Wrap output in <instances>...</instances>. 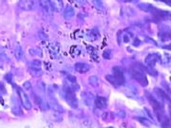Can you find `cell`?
I'll return each instance as SVG.
<instances>
[{
    "instance_id": "obj_23",
    "label": "cell",
    "mask_w": 171,
    "mask_h": 128,
    "mask_svg": "<svg viewBox=\"0 0 171 128\" xmlns=\"http://www.w3.org/2000/svg\"><path fill=\"white\" fill-rule=\"evenodd\" d=\"M68 80L72 84V85H75L76 84V78L72 75H68Z\"/></svg>"
},
{
    "instance_id": "obj_8",
    "label": "cell",
    "mask_w": 171,
    "mask_h": 128,
    "mask_svg": "<svg viewBox=\"0 0 171 128\" xmlns=\"http://www.w3.org/2000/svg\"><path fill=\"white\" fill-rule=\"evenodd\" d=\"M39 5L42 8L43 11L47 15H51L53 13V9L50 5V0H39Z\"/></svg>"
},
{
    "instance_id": "obj_24",
    "label": "cell",
    "mask_w": 171,
    "mask_h": 128,
    "mask_svg": "<svg viewBox=\"0 0 171 128\" xmlns=\"http://www.w3.org/2000/svg\"><path fill=\"white\" fill-rule=\"evenodd\" d=\"M24 86H25L27 89H31V84H30L29 82H26V83L24 84Z\"/></svg>"
},
{
    "instance_id": "obj_4",
    "label": "cell",
    "mask_w": 171,
    "mask_h": 128,
    "mask_svg": "<svg viewBox=\"0 0 171 128\" xmlns=\"http://www.w3.org/2000/svg\"><path fill=\"white\" fill-rule=\"evenodd\" d=\"M113 72V77L115 78L118 85H122L125 84V76H124V72L123 69L120 66H114L112 68Z\"/></svg>"
},
{
    "instance_id": "obj_12",
    "label": "cell",
    "mask_w": 171,
    "mask_h": 128,
    "mask_svg": "<svg viewBox=\"0 0 171 128\" xmlns=\"http://www.w3.org/2000/svg\"><path fill=\"white\" fill-rule=\"evenodd\" d=\"M95 105L99 109H105L107 106V100L105 97H97L95 99Z\"/></svg>"
},
{
    "instance_id": "obj_17",
    "label": "cell",
    "mask_w": 171,
    "mask_h": 128,
    "mask_svg": "<svg viewBox=\"0 0 171 128\" xmlns=\"http://www.w3.org/2000/svg\"><path fill=\"white\" fill-rule=\"evenodd\" d=\"M15 56L17 57V59L20 60L23 56H24V52H23V49L21 48L20 46H17L16 48H15Z\"/></svg>"
},
{
    "instance_id": "obj_6",
    "label": "cell",
    "mask_w": 171,
    "mask_h": 128,
    "mask_svg": "<svg viewBox=\"0 0 171 128\" xmlns=\"http://www.w3.org/2000/svg\"><path fill=\"white\" fill-rule=\"evenodd\" d=\"M31 74L34 77H39L42 75V68H41V62L39 60H34L31 64V68H30Z\"/></svg>"
},
{
    "instance_id": "obj_18",
    "label": "cell",
    "mask_w": 171,
    "mask_h": 128,
    "mask_svg": "<svg viewBox=\"0 0 171 128\" xmlns=\"http://www.w3.org/2000/svg\"><path fill=\"white\" fill-rule=\"evenodd\" d=\"M88 82H89V85H92V86H94V87L98 86V85H99V80H98V78L96 76H91V77H89Z\"/></svg>"
},
{
    "instance_id": "obj_22",
    "label": "cell",
    "mask_w": 171,
    "mask_h": 128,
    "mask_svg": "<svg viewBox=\"0 0 171 128\" xmlns=\"http://www.w3.org/2000/svg\"><path fill=\"white\" fill-rule=\"evenodd\" d=\"M110 52H111L110 50H106V51L104 52V54H103L104 58H107V59H110V57H111V53H110Z\"/></svg>"
},
{
    "instance_id": "obj_11",
    "label": "cell",
    "mask_w": 171,
    "mask_h": 128,
    "mask_svg": "<svg viewBox=\"0 0 171 128\" xmlns=\"http://www.w3.org/2000/svg\"><path fill=\"white\" fill-rule=\"evenodd\" d=\"M50 5H51V7H52L54 11L59 12L64 8L63 0H50Z\"/></svg>"
},
{
    "instance_id": "obj_2",
    "label": "cell",
    "mask_w": 171,
    "mask_h": 128,
    "mask_svg": "<svg viewBox=\"0 0 171 128\" xmlns=\"http://www.w3.org/2000/svg\"><path fill=\"white\" fill-rule=\"evenodd\" d=\"M64 94H65V98L67 100V103L72 108H77L78 102H77V98H76V95H75V91L72 89V87L71 86L65 87V89H64Z\"/></svg>"
},
{
    "instance_id": "obj_5",
    "label": "cell",
    "mask_w": 171,
    "mask_h": 128,
    "mask_svg": "<svg viewBox=\"0 0 171 128\" xmlns=\"http://www.w3.org/2000/svg\"><path fill=\"white\" fill-rule=\"evenodd\" d=\"M147 99H148L150 104L152 105V107H153L154 111L157 113V115H158L159 118H160V116L164 114V109H163L162 104H161L156 99H154L153 97H152L151 95H149V94H147Z\"/></svg>"
},
{
    "instance_id": "obj_19",
    "label": "cell",
    "mask_w": 171,
    "mask_h": 128,
    "mask_svg": "<svg viewBox=\"0 0 171 128\" xmlns=\"http://www.w3.org/2000/svg\"><path fill=\"white\" fill-rule=\"evenodd\" d=\"M106 79H107L112 85H114V86H118V84H117L115 78L113 77V75H107V76H106Z\"/></svg>"
},
{
    "instance_id": "obj_10",
    "label": "cell",
    "mask_w": 171,
    "mask_h": 128,
    "mask_svg": "<svg viewBox=\"0 0 171 128\" xmlns=\"http://www.w3.org/2000/svg\"><path fill=\"white\" fill-rule=\"evenodd\" d=\"M75 70L79 73H87L90 69V66L86 63H76L74 65Z\"/></svg>"
},
{
    "instance_id": "obj_14",
    "label": "cell",
    "mask_w": 171,
    "mask_h": 128,
    "mask_svg": "<svg viewBox=\"0 0 171 128\" xmlns=\"http://www.w3.org/2000/svg\"><path fill=\"white\" fill-rule=\"evenodd\" d=\"M159 60V56L157 54H150V55L146 58V64L149 66H154L155 63Z\"/></svg>"
},
{
    "instance_id": "obj_15",
    "label": "cell",
    "mask_w": 171,
    "mask_h": 128,
    "mask_svg": "<svg viewBox=\"0 0 171 128\" xmlns=\"http://www.w3.org/2000/svg\"><path fill=\"white\" fill-rule=\"evenodd\" d=\"M87 37L88 40L90 41H95V40H97L98 37H99V33L96 30H91L88 31V35H87Z\"/></svg>"
},
{
    "instance_id": "obj_21",
    "label": "cell",
    "mask_w": 171,
    "mask_h": 128,
    "mask_svg": "<svg viewBox=\"0 0 171 128\" xmlns=\"http://www.w3.org/2000/svg\"><path fill=\"white\" fill-rule=\"evenodd\" d=\"M136 120L141 121V122H142L143 124L146 125V126H149V125H150V122H148V121L145 120V119H143V118H136Z\"/></svg>"
},
{
    "instance_id": "obj_3",
    "label": "cell",
    "mask_w": 171,
    "mask_h": 128,
    "mask_svg": "<svg viewBox=\"0 0 171 128\" xmlns=\"http://www.w3.org/2000/svg\"><path fill=\"white\" fill-rule=\"evenodd\" d=\"M17 94L19 96V99L21 101V103L23 105V107L27 110H30L31 108V100L29 99L28 95L24 92L23 89L20 88V87H17Z\"/></svg>"
},
{
    "instance_id": "obj_20",
    "label": "cell",
    "mask_w": 171,
    "mask_h": 128,
    "mask_svg": "<svg viewBox=\"0 0 171 128\" xmlns=\"http://www.w3.org/2000/svg\"><path fill=\"white\" fill-rule=\"evenodd\" d=\"M155 91H156V93H157L160 97H162V98H164V99H167V100H169L168 96L166 95V93L164 92V90H162V89H160V88H155Z\"/></svg>"
},
{
    "instance_id": "obj_1",
    "label": "cell",
    "mask_w": 171,
    "mask_h": 128,
    "mask_svg": "<svg viewBox=\"0 0 171 128\" xmlns=\"http://www.w3.org/2000/svg\"><path fill=\"white\" fill-rule=\"evenodd\" d=\"M144 71H145V68L142 66H141V68H139L137 65H135V67L131 68V75H132V78L137 83H139L141 85L146 86L148 85V81Z\"/></svg>"
},
{
    "instance_id": "obj_16",
    "label": "cell",
    "mask_w": 171,
    "mask_h": 128,
    "mask_svg": "<svg viewBox=\"0 0 171 128\" xmlns=\"http://www.w3.org/2000/svg\"><path fill=\"white\" fill-rule=\"evenodd\" d=\"M92 2H93L94 6L96 7L97 10H99V11H104V3H103V0H92Z\"/></svg>"
},
{
    "instance_id": "obj_13",
    "label": "cell",
    "mask_w": 171,
    "mask_h": 128,
    "mask_svg": "<svg viewBox=\"0 0 171 128\" xmlns=\"http://www.w3.org/2000/svg\"><path fill=\"white\" fill-rule=\"evenodd\" d=\"M74 15H75L74 9L71 8L70 6H68L64 9V17L66 19H71L72 17H74Z\"/></svg>"
},
{
    "instance_id": "obj_25",
    "label": "cell",
    "mask_w": 171,
    "mask_h": 128,
    "mask_svg": "<svg viewBox=\"0 0 171 128\" xmlns=\"http://www.w3.org/2000/svg\"><path fill=\"white\" fill-rule=\"evenodd\" d=\"M119 1H122V2H137L138 0H119Z\"/></svg>"
},
{
    "instance_id": "obj_7",
    "label": "cell",
    "mask_w": 171,
    "mask_h": 128,
    "mask_svg": "<svg viewBox=\"0 0 171 128\" xmlns=\"http://www.w3.org/2000/svg\"><path fill=\"white\" fill-rule=\"evenodd\" d=\"M35 0H20L19 8L23 11H32L35 8Z\"/></svg>"
},
{
    "instance_id": "obj_9",
    "label": "cell",
    "mask_w": 171,
    "mask_h": 128,
    "mask_svg": "<svg viewBox=\"0 0 171 128\" xmlns=\"http://www.w3.org/2000/svg\"><path fill=\"white\" fill-rule=\"evenodd\" d=\"M50 52L51 56L53 58H58L60 56V52H61L59 44L58 43H52V44H50Z\"/></svg>"
}]
</instances>
